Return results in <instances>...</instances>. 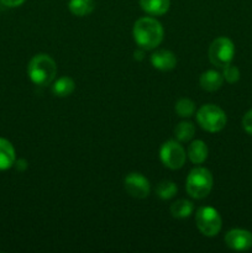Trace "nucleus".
I'll use <instances>...</instances> for the list:
<instances>
[{"label":"nucleus","instance_id":"f257e3e1","mask_svg":"<svg viewBox=\"0 0 252 253\" xmlns=\"http://www.w3.org/2000/svg\"><path fill=\"white\" fill-rule=\"evenodd\" d=\"M132 36L141 48L153 49L162 42L163 27L153 17H141L133 25Z\"/></svg>","mask_w":252,"mask_h":253},{"label":"nucleus","instance_id":"f03ea898","mask_svg":"<svg viewBox=\"0 0 252 253\" xmlns=\"http://www.w3.org/2000/svg\"><path fill=\"white\" fill-rule=\"evenodd\" d=\"M27 74L36 85L46 86L54 81L57 74V64L51 56L46 53L36 54L27 66Z\"/></svg>","mask_w":252,"mask_h":253},{"label":"nucleus","instance_id":"7ed1b4c3","mask_svg":"<svg viewBox=\"0 0 252 253\" xmlns=\"http://www.w3.org/2000/svg\"><path fill=\"white\" fill-rule=\"evenodd\" d=\"M212 175L209 169L203 167L193 168L187 177L185 189L194 199H203L208 197L212 189Z\"/></svg>","mask_w":252,"mask_h":253},{"label":"nucleus","instance_id":"20e7f679","mask_svg":"<svg viewBox=\"0 0 252 253\" xmlns=\"http://www.w3.org/2000/svg\"><path fill=\"white\" fill-rule=\"evenodd\" d=\"M198 124L208 132H219L225 127L227 118L225 111L214 104H205L197 113Z\"/></svg>","mask_w":252,"mask_h":253},{"label":"nucleus","instance_id":"39448f33","mask_svg":"<svg viewBox=\"0 0 252 253\" xmlns=\"http://www.w3.org/2000/svg\"><path fill=\"white\" fill-rule=\"evenodd\" d=\"M195 222L204 236L214 237L220 232L222 226L219 211L211 207H202L195 214Z\"/></svg>","mask_w":252,"mask_h":253},{"label":"nucleus","instance_id":"423d86ee","mask_svg":"<svg viewBox=\"0 0 252 253\" xmlns=\"http://www.w3.org/2000/svg\"><path fill=\"white\" fill-rule=\"evenodd\" d=\"M235 56V44L227 37H217L209 47V59L214 66L224 67L231 63Z\"/></svg>","mask_w":252,"mask_h":253},{"label":"nucleus","instance_id":"0eeeda50","mask_svg":"<svg viewBox=\"0 0 252 253\" xmlns=\"http://www.w3.org/2000/svg\"><path fill=\"white\" fill-rule=\"evenodd\" d=\"M160 158L169 169H179L185 162V151L179 142L169 140L161 147Z\"/></svg>","mask_w":252,"mask_h":253},{"label":"nucleus","instance_id":"6e6552de","mask_svg":"<svg viewBox=\"0 0 252 253\" xmlns=\"http://www.w3.org/2000/svg\"><path fill=\"white\" fill-rule=\"evenodd\" d=\"M125 190L136 199H145L151 192L150 182L141 173H130L124 180Z\"/></svg>","mask_w":252,"mask_h":253},{"label":"nucleus","instance_id":"1a4fd4ad","mask_svg":"<svg viewBox=\"0 0 252 253\" xmlns=\"http://www.w3.org/2000/svg\"><path fill=\"white\" fill-rule=\"evenodd\" d=\"M225 244L234 251H249L252 247V234L244 229H232L225 235Z\"/></svg>","mask_w":252,"mask_h":253},{"label":"nucleus","instance_id":"9d476101","mask_svg":"<svg viewBox=\"0 0 252 253\" xmlns=\"http://www.w3.org/2000/svg\"><path fill=\"white\" fill-rule=\"evenodd\" d=\"M151 63L158 71H172L177 66V57L167 49H158L151 54Z\"/></svg>","mask_w":252,"mask_h":253},{"label":"nucleus","instance_id":"9b49d317","mask_svg":"<svg viewBox=\"0 0 252 253\" xmlns=\"http://www.w3.org/2000/svg\"><path fill=\"white\" fill-rule=\"evenodd\" d=\"M222 82H224L222 74L212 69L204 72L199 79L200 86L207 91H216L217 89L221 88Z\"/></svg>","mask_w":252,"mask_h":253},{"label":"nucleus","instance_id":"f8f14e48","mask_svg":"<svg viewBox=\"0 0 252 253\" xmlns=\"http://www.w3.org/2000/svg\"><path fill=\"white\" fill-rule=\"evenodd\" d=\"M140 6L147 14L161 16L169 10L170 0H140Z\"/></svg>","mask_w":252,"mask_h":253},{"label":"nucleus","instance_id":"ddd939ff","mask_svg":"<svg viewBox=\"0 0 252 253\" xmlns=\"http://www.w3.org/2000/svg\"><path fill=\"white\" fill-rule=\"evenodd\" d=\"M15 165V150L11 143L0 137V170H6Z\"/></svg>","mask_w":252,"mask_h":253},{"label":"nucleus","instance_id":"4468645a","mask_svg":"<svg viewBox=\"0 0 252 253\" xmlns=\"http://www.w3.org/2000/svg\"><path fill=\"white\" fill-rule=\"evenodd\" d=\"M208 146L202 140H195L188 147V157L194 165H202L208 158Z\"/></svg>","mask_w":252,"mask_h":253},{"label":"nucleus","instance_id":"2eb2a0df","mask_svg":"<svg viewBox=\"0 0 252 253\" xmlns=\"http://www.w3.org/2000/svg\"><path fill=\"white\" fill-rule=\"evenodd\" d=\"M76 89V83L71 77H61L52 85V93L58 98L69 96Z\"/></svg>","mask_w":252,"mask_h":253},{"label":"nucleus","instance_id":"dca6fc26","mask_svg":"<svg viewBox=\"0 0 252 253\" xmlns=\"http://www.w3.org/2000/svg\"><path fill=\"white\" fill-rule=\"evenodd\" d=\"M193 210H194L193 203L185 199H179L170 205V214H172L173 217H177V219L189 217L192 215Z\"/></svg>","mask_w":252,"mask_h":253},{"label":"nucleus","instance_id":"f3484780","mask_svg":"<svg viewBox=\"0 0 252 253\" xmlns=\"http://www.w3.org/2000/svg\"><path fill=\"white\" fill-rule=\"evenodd\" d=\"M69 11L76 16H86L95 7L94 0H71L68 4Z\"/></svg>","mask_w":252,"mask_h":253},{"label":"nucleus","instance_id":"a211bd4d","mask_svg":"<svg viewBox=\"0 0 252 253\" xmlns=\"http://www.w3.org/2000/svg\"><path fill=\"white\" fill-rule=\"evenodd\" d=\"M195 133V127L189 121H182L174 128V136L180 142H188L193 138Z\"/></svg>","mask_w":252,"mask_h":253},{"label":"nucleus","instance_id":"6ab92c4d","mask_svg":"<svg viewBox=\"0 0 252 253\" xmlns=\"http://www.w3.org/2000/svg\"><path fill=\"white\" fill-rule=\"evenodd\" d=\"M174 110L180 118H190L195 113V104L190 99L182 98L175 103Z\"/></svg>","mask_w":252,"mask_h":253},{"label":"nucleus","instance_id":"aec40b11","mask_svg":"<svg viewBox=\"0 0 252 253\" xmlns=\"http://www.w3.org/2000/svg\"><path fill=\"white\" fill-rule=\"evenodd\" d=\"M177 185L170 180H163L156 188V194L163 200H168L177 194Z\"/></svg>","mask_w":252,"mask_h":253},{"label":"nucleus","instance_id":"412c9836","mask_svg":"<svg viewBox=\"0 0 252 253\" xmlns=\"http://www.w3.org/2000/svg\"><path fill=\"white\" fill-rule=\"evenodd\" d=\"M222 77H224L225 81L230 84L237 83L240 79V71L236 66L229 63L226 66L222 67Z\"/></svg>","mask_w":252,"mask_h":253},{"label":"nucleus","instance_id":"4be33fe9","mask_svg":"<svg viewBox=\"0 0 252 253\" xmlns=\"http://www.w3.org/2000/svg\"><path fill=\"white\" fill-rule=\"evenodd\" d=\"M242 127L249 135L252 136V109L247 111L242 118Z\"/></svg>","mask_w":252,"mask_h":253},{"label":"nucleus","instance_id":"5701e85b","mask_svg":"<svg viewBox=\"0 0 252 253\" xmlns=\"http://www.w3.org/2000/svg\"><path fill=\"white\" fill-rule=\"evenodd\" d=\"M5 6H9V7H16L20 6L25 2V0H0Z\"/></svg>","mask_w":252,"mask_h":253},{"label":"nucleus","instance_id":"b1692460","mask_svg":"<svg viewBox=\"0 0 252 253\" xmlns=\"http://www.w3.org/2000/svg\"><path fill=\"white\" fill-rule=\"evenodd\" d=\"M16 167H17V169H20V170H25L27 168V162L26 161H24V160H20V161H17L16 162Z\"/></svg>","mask_w":252,"mask_h":253},{"label":"nucleus","instance_id":"393cba45","mask_svg":"<svg viewBox=\"0 0 252 253\" xmlns=\"http://www.w3.org/2000/svg\"><path fill=\"white\" fill-rule=\"evenodd\" d=\"M135 54H137V58H142V52H135Z\"/></svg>","mask_w":252,"mask_h":253}]
</instances>
